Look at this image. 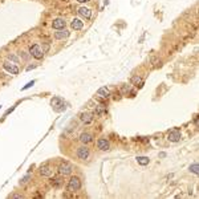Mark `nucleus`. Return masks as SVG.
<instances>
[{
  "mask_svg": "<svg viewBox=\"0 0 199 199\" xmlns=\"http://www.w3.org/2000/svg\"><path fill=\"white\" fill-rule=\"evenodd\" d=\"M65 25H66V21L64 19H61V17H59V19H55L52 23V27L55 29H62V28H65Z\"/></svg>",
  "mask_w": 199,
  "mask_h": 199,
  "instance_id": "7",
  "label": "nucleus"
},
{
  "mask_svg": "<svg viewBox=\"0 0 199 199\" xmlns=\"http://www.w3.org/2000/svg\"><path fill=\"white\" fill-rule=\"evenodd\" d=\"M137 161H138V163H140V165H143V166L149 163V158H147V157H138Z\"/></svg>",
  "mask_w": 199,
  "mask_h": 199,
  "instance_id": "19",
  "label": "nucleus"
},
{
  "mask_svg": "<svg viewBox=\"0 0 199 199\" xmlns=\"http://www.w3.org/2000/svg\"><path fill=\"white\" fill-rule=\"evenodd\" d=\"M97 146H98L100 150H104V151H106V150H109V142L105 140V138H100L98 141H97Z\"/></svg>",
  "mask_w": 199,
  "mask_h": 199,
  "instance_id": "11",
  "label": "nucleus"
},
{
  "mask_svg": "<svg viewBox=\"0 0 199 199\" xmlns=\"http://www.w3.org/2000/svg\"><path fill=\"white\" fill-rule=\"evenodd\" d=\"M3 66H4V69H6V70H8L10 73H12V75H17V73H19V68H17L15 64H11V62L6 61L3 64Z\"/></svg>",
  "mask_w": 199,
  "mask_h": 199,
  "instance_id": "6",
  "label": "nucleus"
},
{
  "mask_svg": "<svg viewBox=\"0 0 199 199\" xmlns=\"http://www.w3.org/2000/svg\"><path fill=\"white\" fill-rule=\"evenodd\" d=\"M29 53H31L32 57H35V59H37V60L43 59V56H44V52L41 50V48L39 47L37 44H35V45H32V47L29 48Z\"/></svg>",
  "mask_w": 199,
  "mask_h": 199,
  "instance_id": "3",
  "label": "nucleus"
},
{
  "mask_svg": "<svg viewBox=\"0 0 199 199\" xmlns=\"http://www.w3.org/2000/svg\"><path fill=\"white\" fill-rule=\"evenodd\" d=\"M29 178H31V175H25V177L21 179V183H27V182L29 180Z\"/></svg>",
  "mask_w": 199,
  "mask_h": 199,
  "instance_id": "23",
  "label": "nucleus"
},
{
  "mask_svg": "<svg viewBox=\"0 0 199 199\" xmlns=\"http://www.w3.org/2000/svg\"><path fill=\"white\" fill-rule=\"evenodd\" d=\"M69 36V31H66L65 28L62 29H57V32H55V37L57 40H62V39H66Z\"/></svg>",
  "mask_w": 199,
  "mask_h": 199,
  "instance_id": "9",
  "label": "nucleus"
},
{
  "mask_svg": "<svg viewBox=\"0 0 199 199\" xmlns=\"http://www.w3.org/2000/svg\"><path fill=\"white\" fill-rule=\"evenodd\" d=\"M12 198H23L21 195H12Z\"/></svg>",
  "mask_w": 199,
  "mask_h": 199,
  "instance_id": "27",
  "label": "nucleus"
},
{
  "mask_svg": "<svg viewBox=\"0 0 199 199\" xmlns=\"http://www.w3.org/2000/svg\"><path fill=\"white\" fill-rule=\"evenodd\" d=\"M80 120L84 124H90V122L93 121V114L89 112H85V113H81L80 114Z\"/></svg>",
  "mask_w": 199,
  "mask_h": 199,
  "instance_id": "10",
  "label": "nucleus"
},
{
  "mask_svg": "<svg viewBox=\"0 0 199 199\" xmlns=\"http://www.w3.org/2000/svg\"><path fill=\"white\" fill-rule=\"evenodd\" d=\"M80 141L82 143H85V145H86V143H90L92 142V141H93V138H92V135H90L89 133H82L80 135Z\"/></svg>",
  "mask_w": 199,
  "mask_h": 199,
  "instance_id": "15",
  "label": "nucleus"
},
{
  "mask_svg": "<svg viewBox=\"0 0 199 199\" xmlns=\"http://www.w3.org/2000/svg\"><path fill=\"white\" fill-rule=\"evenodd\" d=\"M35 68V65H29L28 68H27V70H31V69H33Z\"/></svg>",
  "mask_w": 199,
  "mask_h": 199,
  "instance_id": "26",
  "label": "nucleus"
},
{
  "mask_svg": "<svg viewBox=\"0 0 199 199\" xmlns=\"http://www.w3.org/2000/svg\"><path fill=\"white\" fill-rule=\"evenodd\" d=\"M59 173L61 175H69L72 173V166L69 163H66V162H64V163H61L59 166Z\"/></svg>",
  "mask_w": 199,
  "mask_h": 199,
  "instance_id": "4",
  "label": "nucleus"
},
{
  "mask_svg": "<svg viewBox=\"0 0 199 199\" xmlns=\"http://www.w3.org/2000/svg\"><path fill=\"white\" fill-rule=\"evenodd\" d=\"M70 27H72V29H75V31H80V29H82V27H84V23L81 21L80 19H73L70 23Z\"/></svg>",
  "mask_w": 199,
  "mask_h": 199,
  "instance_id": "12",
  "label": "nucleus"
},
{
  "mask_svg": "<svg viewBox=\"0 0 199 199\" xmlns=\"http://www.w3.org/2000/svg\"><path fill=\"white\" fill-rule=\"evenodd\" d=\"M77 157L80 159H82V161H85V159L89 157V149H88L86 146H81L77 149Z\"/></svg>",
  "mask_w": 199,
  "mask_h": 199,
  "instance_id": "5",
  "label": "nucleus"
},
{
  "mask_svg": "<svg viewBox=\"0 0 199 199\" xmlns=\"http://www.w3.org/2000/svg\"><path fill=\"white\" fill-rule=\"evenodd\" d=\"M78 13H80L82 17H85V19H90V16H92L90 10L89 8H86V7H81L80 10H78Z\"/></svg>",
  "mask_w": 199,
  "mask_h": 199,
  "instance_id": "14",
  "label": "nucleus"
},
{
  "mask_svg": "<svg viewBox=\"0 0 199 199\" xmlns=\"http://www.w3.org/2000/svg\"><path fill=\"white\" fill-rule=\"evenodd\" d=\"M110 96V92L108 88H100L98 90H97V97H100V98H102V100H106V98H109Z\"/></svg>",
  "mask_w": 199,
  "mask_h": 199,
  "instance_id": "8",
  "label": "nucleus"
},
{
  "mask_svg": "<svg viewBox=\"0 0 199 199\" xmlns=\"http://www.w3.org/2000/svg\"><path fill=\"white\" fill-rule=\"evenodd\" d=\"M21 55H23V57H24L25 60H27V59H28V57H29L28 55H25V52H21Z\"/></svg>",
  "mask_w": 199,
  "mask_h": 199,
  "instance_id": "24",
  "label": "nucleus"
},
{
  "mask_svg": "<svg viewBox=\"0 0 199 199\" xmlns=\"http://www.w3.org/2000/svg\"><path fill=\"white\" fill-rule=\"evenodd\" d=\"M78 3H86V1H89V0H77Z\"/></svg>",
  "mask_w": 199,
  "mask_h": 199,
  "instance_id": "25",
  "label": "nucleus"
},
{
  "mask_svg": "<svg viewBox=\"0 0 199 199\" xmlns=\"http://www.w3.org/2000/svg\"><path fill=\"white\" fill-rule=\"evenodd\" d=\"M180 140V133L178 130H173L169 133V141L171 142H178Z\"/></svg>",
  "mask_w": 199,
  "mask_h": 199,
  "instance_id": "13",
  "label": "nucleus"
},
{
  "mask_svg": "<svg viewBox=\"0 0 199 199\" xmlns=\"http://www.w3.org/2000/svg\"><path fill=\"white\" fill-rule=\"evenodd\" d=\"M8 60H11V61L16 62V64H17V62L20 61V60H19V57L16 56V55H8Z\"/></svg>",
  "mask_w": 199,
  "mask_h": 199,
  "instance_id": "20",
  "label": "nucleus"
},
{
  "mask_svg": "<svg viewBox=\"0 0 199 199\" xmlns=\"http://www.w3.org/2000/svg\"><path fill=\"white\" fill-rule=\"evenodd\" d=\"M50 105L53 106V109L56 110V112H61V110L65 109V106H64V101H62L61 97H53L52 101H50Z\"/></svg>",
  "mask_w": 199,
  "mask_h": 199,
  "instance_id": "2",
  "label": "nucleus"
},
{
  "mask_svg": "<svg viewBox=\"0 0 199 199\" xmlns=\"http://www.w3.org/2000/svg\"><path fill=\"white\" fill-rule=\"evenodd\" d=\"M133 84L135 85V86H138V88H142V85H143V80L141 77H138V76H134L133 77Z\"/></svg>",
  "mask_w": 199,
  "mask_h": 199,
  "instance_id": "17",
  "label": "nucleus"
},
{
  "mask_svg": "<svg viewBox=\"0 0 199 199\" xmlns=\"http://www.w3.org/2000/svg\"><path fill=\"white\" fill-rule=\"evenodd\" d=\"M52 184H53L55 187H59V186H61V184H62V180L60 179V178H56V179H55V180L52 182Z\"/></svg>",
  "mask_w": 199,
  "mask_h": 199,
  "instance_id": "21",
  "label": "nucleus"
},
{
  "mask_svg": "<svg viewBox=\"0 0 199 199\" xmlns=\"http://www.w3.org/2000/svg\"><path fill=\"white\" fill-rule=\"evenodd\" d=\"M40 174L43 175V177H50V175H52V169H50L49 166H43V167L40 169Z\"/></svg>",
  "mask_w": 199,
  "mask_h": 199,
  "instance_id": "16",
  "label": "nucleus"
},
{
  "mask_svg": "<svg viewBox=\"0 0 199 199\" xmlns=\"http://www.w3.org/2000/svg\"><path fill=\"white\" fill-rule=\"evenodd\" d=\"M81 189V180L77 177H72L68 182V191L73 193V191H77Z\"/></svg>",
  "mask_w": 199,
  "mask_h": 199,
  "instance_id": "1",
  "label": "nucleus"
},
{
  "mask_svg": "<svg viewBox=\"0 0 199 199\" xmlns=\"http://www.w3.org/2000/svg\"><path fill=\"white\" fill-rule=\"evenodd\" d=\"M33 84H35V81H31V82H28V84L25 85V86H23V88H21V90H25V89H28V88H31V86H32V85H33Z\"/></svg>",
  "mask_w": 199,
  "mask_h": 199,
  "instance_id": "22",
  "label": "nucleus"
},
{
  "mask_svg": "<svg viewBox=\"0 0 199 199\" xmlns=\"http://www.w3.org/2000/svg\"><path fill=\"white\" fill-rule=\"evenodd\" d=\"M190 171H191V173H194L195 175H198L199 174V165H198V163H193V165L190 166Z\"/></svg>",
  "mask_w": 199,
  "mask_h": 199,
  "instance_id": "18",
  "label": "nucleus"
}]
</instances>
